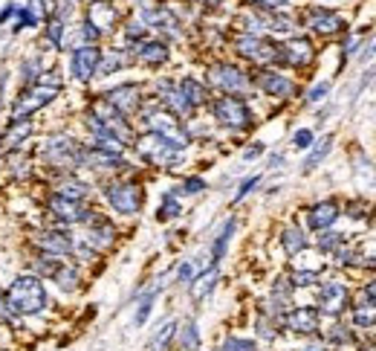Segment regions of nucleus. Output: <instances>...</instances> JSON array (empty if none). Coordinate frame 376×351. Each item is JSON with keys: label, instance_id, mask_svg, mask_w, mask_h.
I'll return each instance as SVG.
<instances>
[{"label": "nucleus", "instance_id": "33", "mask_svg": "<svg viewBox=\"0 0 376 351\" xmlns=\"http://www.w3.org/2000/svg\"><path fill=\"white\" fill-rule=\"evenodd\" d=\"M307 235H304V230L298 227V223H289V227H284L281 230V247H284V252L289 255V259H296V255H301L304 250H307Z\"/></svg>", "mask_w": 376, "mask_h": 351}, {"label": "nucleus", "instance_id": "3", "mask_svg": "<svg viewBox=\"0 0 376 351\" xmlns=\"http://www.w3.org/2000/svg\"><path fill=\"white\" fill-rule=\"evenodd\" d=\"M142 114V125H145V131H151L156 137H162L168 142V146H174L177 151H186L191 146V134L186 131V125L183 119H177L174 114H168L162 105L151 108V110H139Z\"/></svg>", "mask_w": 376, "mask_h": 351}, {"label": "nucleus", "instance_id": "35", "mask_svg": "<svg viewBox=\"0 0 376 351\" xmlns=\"http://www.w3.org/2000/svg\"><path fill=\"white\" fill-rule=\"evenodd\" d=\"M130 64V53L127 50H102V58H99V70H96V76H113L125 70Z\"/></svg>", "mask_w": 376, "mask_h": 351}, {"label": "nucleus", "instance_id": "9", "mask_svg": "<svg viewBox=\"0 0 376 351\" xmlns=\"http://www.w3.org/2000/svg\"><path fill=\"white\" fill-rule=\"evenodd\" d=\"M134 148L136 154L145 160V163H151L156 169H177L179 166V154L183 151H177L174 146H168L162 137L151 134V131H145L134 139Z\"/></svg>", "mask_w": 376, "mask_h": 351}, {"label": "nucleus", "instance_id": "22", "mask_svg": "<svg viewBox=\"0 0 376 351\" xmlns=\"http://www.w3.org/2000/svg\"><path fill=\"white\" fill-rule=\"evenodd\" d=\"M127 166V160L122 154H107L99 151L84 142V154H81V169H90V171H122Z\"/></svg>", "mask_w": 376, "mask_h": 351}, {"label": "nucleus", "instance_id": "15", "mask_svg": "<svg viewBox=\"0 0 376 351\" xmlns=\"http://www.w3.org/2000/svg\"><path fill=\"white\" fill-rule=\"evenodd\" d=\"M102 99H105L113 110H119L125 119H130V117H136L139 110H142L145 96H142V87H139L136 82H125V85H116V87L105 90Z\"/></svg>", "mask_w": 376, "mask_h": 351}, {"label": "nucleus", "instance_id": "24", "mask_svg": "<svg viewBox=\"0 0 376 351\" xmlns=\"http://www.w3.org/2000/svg\"><path fill=\"white\" fill-rule=\"evenodd\" d=\"M339 203L336 200H319L313 203L307 209V227L313 230V232H324V230H330L333 223L339 221Z\"/></svg>", "mask_w": 376, "mask_h": 351}, {"label": "nucleus", "instance_id": "5", "mask_svg": "<svg viewBox=\"0 0 376 351\" xmlns=\"http://www.w3.org/2000/svg\"><path fill=\"white\" fill-rule=\"evenodd\" d=\"M102 198L116 215L134 218L145 206V189L134 180H107L102 183Z\"/></svg>", "mask_w": 376, "mask_h": 351}, {"label": "nucleus", "instance_id": "58", "mask_svg": "<svg viewBox=\"0 0 376 351\" xmlns=\"http://www.w3.org/2000/svg\"><path fill=\"white\" fill-rule=\"evenodd\" d=\"M0 343H12V334H9L3 325H0Z\"/></svg>", "mask_w": 376, "mask_h": 351}, {"label": "nucleus", "instance_id": "62", "mask_svg": "<svg viewBox=\"0 0 376 351\" xmlns=\"http://www.w3.org/2000/svg\"><path fill=\"white\" fill-rule=\"evenodd\" d=\"M200 3H208V6H215V3H220V0H200Z\"/></svg>", "mask_w": 376, "mask_h": 351}, {"label": "nucleus", "instance_id": "34", "mask_svg": "<svg viewBox=\"0 0 376 351\" xmlns=\"http://www.w3.org/2000/svg\"><path fill=\"white\" fill-rule=\"evenodd\" d=\"M235 230H238V218H229L223 227H220L215 244H211V264H215V267H220V262L226 259V250H229V244H232Z\"/></svg>", "mask_w": 376, "mask_h": 351}, {"label": "nucleus", "instance_id": "46", "mask_svg": "<svg viewBox=\"0 0 376 351\" xmlns=\"http://www.w3.org/2000/svg\"><path fill=\"white\" fill-rule=\"evenodd\" d=\"M260 24L269 32H292L296 29V21L289 15H260Z\"/></svg>", "mask_w": 376, "mask_h": 351}, {"label": "nucleus", "instance_id": "1", "mask_svg": "<svg viewBox=\"0 0 376 351\" xmlns=\"http://www.w3.org/2000/svg\"><path fill=\"white\" fill-rule=\"evenodd\" d=\"M50 305L53 299H50V291H46V282L35 273H29V270L18 273L6 284V308L12 316L24 319V323L44 316L50 311Z\"/></svg>", "mask_w": 376, "mask_h": 351}, {"label": "nucleus", "instance_id": "20", "mask_svg": "<svg viewBox=\"0 0 376 351\" xmlns=\"http://www.w3.org/2000/svg\"><path fill=\"white\" fill-rule=\"evenodd\" d=\"M252 85H258L260 93H264V96H272V99H292V96L298 93L296 82H292L289 76L275 73V70H260V73L255 76Z\"/></svg>", "mask_w": 376, "mask_h": 351}, {"label": "nucleus", "instance_id": "60", "mask_svg": "<svg viewBox=\"0 0 376 351\" xmlns=\"http://www.w3.org/2000/svg\"><path fill=\"white\" fill-rule=\"evenodd\" d=\"M362 351H376V343H365V345H362Z\"/></svg>", "mask_w": 376, "mask_h": 351}, {"label": "nucleus", "instance_id": "14", "mask_svg": "<svg viewBox=\"0 0 376 351\" xmlns=\"http://www.w3.org/2000/svg\"><path fill=\"white\" fill-rule=\"evenodd\" d=\"M345 308H350V291H348V284H345V282H336V279H330V282L319 284L316 311H319L321 316H330V319H336V316L345 314Z\"/></svg>", "mask_w": 376, "mask_h": 351}, {"label": "nucleus", "instance_id": "17", "mask_svg": "<svg viewBox=\"0 0 376 351\" xmlns=\"http://www.w3.org/2000/svg\"><path fill=\"white\" fill-rule=\"evenodd\" d=\"M35 137V119H6V128L0 131V154L24 151Z\"/></svg>", "mask_w": 376, "mask_h": 351}, {"label": "nucleus", "instance_id": "45", "mask_svg": "<svg viewBox=\"0 0 376 351\" xmlns=\"http://www.w3.org/2000/svg\"><path fill=\"white\" fill-rule=\"evenodd\" d=\"M217 351H258V340L243 337V334H229V337H223V343L217 345Z\"/></svg>", "mask_w": 376, "mask_h": 351}, {"label": "nucleus", "instance_id": "16", "mask_svg": "<svg viewBox=\"0 0 376 351\" xmlns=\"http://www.w3.org/2000/svg\"><path fill=\"white\" fill-rule=\"evenodd\" d=\"M99 58H102V46L99 44H84L75 46L70 53V76L78 85H90L99 70Z\"/></svg>", "mask_w": 376, "mask_h": 351}, {"label": "nucleus", "instance_id": "31", "mask_svg": "<svg viewBox=\"0 0 376 351\" xmlns=\"http://www.w3.org/2000/svg\"><path fill=\"white\" fill-rule=\"evenodd\" d=\"M64 262H67V259H58V255H50V252H38V250H32L26 270H29V273H35V276H41L44 282H50V279L58 273V267H61Z\"/></svg>", "mask_w": 376, "mask_h": 351}, {"label": "nucleus", "instance_id": "55", "mask_svg": "<svg viewBox=\"0 0 376 351\" xmlns=\"http://www.w3.org/2000/svg\"><path fill=\"white\" fill-rule=\"evenodd\" d=\"M6 314H9V308H6V287L0 284V323L6 319Z\"/></svg>", "mask_w": 376, "mask_h": 351}, {"label": "nucleus", "instance_id": "63", "mask_svg": "<svg viewBox=\"0 0 376 351\" xmlns=\"http://www.w3.org/2000/svg\"><path fill=\"white\" fill-rule=\"evenodd\" d=\"M200 351H217V348H200Z\"/></svg>", "mask_w": 376, "mask_h": 351}, {"label": "nucleus", "instance_id": "13", "mask_svg": "<svg viewBox=\"0 0 376 351\" xmlns=\"http://www.w3.org/2000/svg\"><path fill=\"white\" fill-rule=\"evenodd\" d=\"M46 215H50V221L55 223V227H81V221L87 218L90 212V203H78V200H67L55 195V191H50V198H46L44 203Z\"/></svg>", "mask_w": 376, "mask_h": 351}, {"label": "nucleus", "instance_id": "41", "mask_svg": "<svg viewBox=\"0 0 376 351\" xmlns=\"http://www.w3.org/2000/svg\"><path fill=\"white\" fill-rule=\"evenodd\" d=\"M324 343L330 348H345V345H353V328L341 325V323H333L330 328L324 331Z\"/></svg>", "mask_w": 376, "mask_h": 351}, {"label": "nucleus", "instance_id": "12", "mask_svg": "<svg viewBox=\"0 0 376 351\" xmlns=\"http://www.w3.org/2000/svg\"><path fill=\"white\" fill-rule=\"evenodd\" d=\"M281 331L296 334V337H319L321 331V314L316 311V305H292L289 311L281 314Z\"/></svg>", "mask_w": 376, "mask_h": 351}, {"label": "nucleus", "instance_id": "32", "mask_svg": "<svg viewBox=\"0 0 376 351\" xmlns=\"http://www.w3.org/2000/svg\"><path fill=\"white\" fill-rule=\"evenodd\" d=\"M177 87H179V93L186 96V102H188L194 110L203 108V105L208 102V87H206V82H200V78L186 76V78H179V82H177Z\"/></svg>", "mask_w": 376, "mask_h": 351}, {"label": "nucleus", "instance_id": "50", "mask_svg": "<svg viewBox=\"0 0 376 351\" xmlns=\"http://www.w3.org/2000/svg\"><path fill=\"white\" fill-rule=\"evenodd\" d=\"M260 186V174H249L247 180H240V186H238V191H235V198H232V203H240L247 195H252V191Z\"/></svg>", "mask_w": 376, "mask_h": 351}, {"label": "nucleus", "instance_id": "28", "mask_svg": "<svg viewBox=\"0 0 376 351\" xmlns=\"http://www.w3.org/2000/svg\"><path fill=\"white\" fill-rule=\"evenodd\" d=\"M177 328H179V319L168 316L151 331L148 343H145V351H171L174 348V337H177Z\"/></svg>", "mask_w": 376, "mask_h": 351}, {"label": "nucleus", "instance_id": "52", "mask_svg": "<svg viewBox=\"0 0 376 351\" xmlns=\"http://www.w3.org/2000/svg\"><path fill=\"white\" fill-rule=\"evenodd\" d=\"M327 93H330V82H319V85H313V87L307 90L304 102H307V105H319V102L327 99Z\"/></svg>", "mask_w": 376, "mask_h": 351}, {"label": "nucleus", "instance_id": "21", "mask_svg": "<svg viewBox=\"0 0 376 351\" xmlns=\"http://www.w3.org/2000/svg\"><path fill=\"white\" fill-rule=\"evenodd\" d=\"M307 26L313 29L316 35H324V38H330V35H336V32H345V29H348L345 18H341L339 12L321 9V6H316V9L307 12Z\"/></svg>", "mask_w": 376, "mask_h": 351}, {"label": "nucleus", "instance_id": "19", "mask_svg": "<svg viewBox=\"0 0 376 351\" xmlns=\"http://www.w3.org/2000/svg\"><path fill=\"white\" fill-rule=\"evenodd\" d=\"M168 58H171L168 44L159 38H142L130 44V61H139L142 67H162Z\"/></svg>", "mask_w": 376, "mask_h": 351}, {"label": "nucleus", "instance_id": "47", "mask_svg": "<svg viewBox=\"0 0 376 351\" xmlns=\"http://www.w3.org/2000/svg\"><path fill=\"white\" fill-rule=\"evenodd\" d=\"M319 279H321V273H316V270H296V267L289 270L292 287H313V284H319Z\"/></svg>", "mask_w": 376, "mask_h": 351}, {"label": "nucleus", "instance_id": "51", "mask_svg": "<svg viewBox=\"0 0 376 351\" xmlns=\"http://www.w3.org/2000/svg\"><path fill=\"white\" fill-rule=\"evenodd\" d=\"M313 142H316L313 128H298V131L292 134V148H298V151H307Z\"/></svg>", "mask_w": 376, "mask_h": 351}, {"label": "nucleus", "instance_id": "25", "mask_svg": "<svg viewBox=\"0 0 376 351\" xmlns=\"http://www.w3.org/2000/svg\"><path fill=\"white\" fill-rule=\"evenodd\" d=\"M53 284H55V291L58 293H64V296H73V293H78L81 291V284H84V273H81V264H75V262H64L61 267H58V273L50 279Z\"/></svg>", "mask_w": 376, "mask_h": 351}, {"label": "nucleus", "instance_id": "18", "mask_svg": "<svg viewBox=\"0 0 376 351\" xmlns=\"http://www.w3.org/2000/svg\"><path fill=\"white\" fill-rule=\"evenodd\" d=\"M313 58H316V46H313V41H310V38L296 35V38H289L284 44H278V61L287 64V67H292V70L310 67Z\"/></svg>", "mask_w": 376, "mask_h": 351}, {"label": "nucleus", "instance_id": "38", "mask_svg": "<svg viewBox=\"0 0 376 351\" xmlns=\"http://www.w3.org/2000/svg\"><path fill=\"white\" fill-rule=\"evenodd\" d=\"M350 314H353V325L356 328H373L376 325V305L370 299L350 302Z\"/></svg>", "mask_w": 376, "mask_h": 351}, {"label": "nucleus", "instance_id": "44", "mask_svg": "<svg viewBox=\"0 0 376 351\" xmlns=\"http://www.w3.org/2000/svg\"><path fill=\"white\" fill-rule=\"evenodd\" d=\"M24 18H26V26H29V29L46 24V18H50V15H46L44 0H26V3H24Z\"/></svg>", "mask_w": 376, "mask_h": 351}, {"label": "nucleus", "instance_id": "53", "mask_svg": "<svg viewBox=\"0 0 376 351\" xmlns=\"http://www.w3.org/2000/svg\"><path fill=\"white\" fill-rule=\"evenodd\" d=\"M267 151V146H264V142H252V146H247V148H243V160H247V163H249V160H258L260 154H264Z\"/></svg>", "mask_w": 376, "mask_h": 351}, {"label": "nucleus", "instance_id": "4", "mask_svg": "<svg viewBox=\"0 0 376 351\" xmlns=\"http://www.w3.org/2000/svg\"><path fill=\"white\" fill-rule=\"evenodd\" d=\"M58 96H61V87L46 85V82L21 87V93L15 96V102L9 105V119H35V114H41L44 108H50Z\"/></svg>", "mask_w": 376, "mask_h": 351}, {"label": "nucleus", "instance_id": "23", "mask_svg": "<svg viewBox=\"0 0 376 351\" xmlns=\"http://www.w3.org/2000/svg\"><path fill=\"white\" fill-rule=\"evenodd\" d=\"M53 191L67 200H78V203H87L90 200V183L78 178V171L73 174H58L53 180Z\"/></svg>", "mask_w": 376, "mask_h": 351}, {"label": "nucleus", "instance_id": "42", "mask_svg": "<svg viewBox=\"0 0 376 351\" xmlns=\"http://www.w3.org/2000/svg\"><path fill=\"white\" fill-rule=\"evenodd\" d=\"M183 215V203H179V195H174V191H165L162 195V203H159V209H156V221H174Z\"/></svg>", "mask_w": 376, "mask_h": 351}, {"label": "nucleus", "instance_id": "26", "mask_svg": "<svg viewBox=\"0 0 376 351\" xmlns=\"http://www.w3.org/2000/svg\"><path fill=\"white\" fill-rule=\"evenodd\" d=\"M116 21H119V12L113 3H107V0H93V3L87 6V24L96 32H102V35L116 26Z\"/></svg>", "mask_w": 376, "mask_h": 351}, {"label": "nucleus", "instance_id": "8", "mask_svg": "<svg viewBox=\"0 0 376 351\" xmlns=\"http://www.w3.org/2000/svg\"><path fill=\"white\" fill-rule=\"evenodd\" d=\"M211 117H215L217 125L229 128V131H247L252 125L249 102L240 99V96H217L211 102Z\"/></svg>", "mask_w": 376, "mask_h": 351}, {"label": "nucleus", "instance_id": "29", "mask_svg": "<svg viewBox=\"0 0 376 351\" xmlns=\"http://www.w3.org/2000/svg\"><path fill=\"white\" fill-rule=\"evenodd\" d=\"M220 282V267L208 264L206 270H200L197 276H194V282L188 284V293H191V302H206L211 293H215V287Z\"/></svg>", "mask_w": 376, "mask_h": 351}, {"label": "nucleus", "instance_id": "59", "mask_svg": "<svg viewBox=\"0 0 376 351\" xmlns=\"http://www.w3.org/2000/svg\"><path fill=\"white\" fill-rule=\"evenodd\" d=\"M0 351H18V348H15L12 343H0Z\"/></svg>", "mask_w": 376, "mask_h": 351}, {"label": "nucleus", "instance_id": "39", "mask_svg": "<svg viewBox=\"0 0 376 351\" xmlns=\"http://www.w3.org/2000/svg\"><path fill=\"white\" fill-rule=\"evenodd\" d=\"M44 61H41V55L35 53V55H26L24 61H21V67H18V73H21V85L24 87H29V85H35L38 78L44 76Z\"/></svg>", "mask_w": 376, "mask_h": 351}, {"label": "nucleus", "instance_id": "27", "mask_svg": "<svg viewBox=\"0 0 376 351\" xmlns=\"http://www.w3.org/2000/svg\"><path fill=\"white\" fill-rule=\"evenodd\" d=\"M203 348V331L197 325V319H179L177 337H174V348L171 351H200Z\"/></svg>", "mask_w": 376, "mask_h": 351}, {"label": "nucleus", "instance_id": "2", "mask_svg": "<svg viewBox=\"0 0 376 351\" xmlns=\"http://www.w3.org/2000/svg\"><path fill=\"white\" fill-rule=\"evenodd\" d=\"M81 154H84V142H78L70 134H50L38 142V160L46 171L58 174H73L81 171Z\"/></svg>", "mask_w": 376, "mask_h": 351}, {"label": "nucleus", "instance_id": "6", "mask_svg": "<svg viewBox=\"0 0 376 351\" xmlns=\"http://www.w3.org/2000/svg\"><path fill=\"white\" fill-rule=\"evenodd\" d=\"M116 238H119V230L113 227V221L105 212L90 206L87 218L81 221V244H87L96 255H102V252H107L113 244H116Z\"/></svg>", "mask_w": 376, "mask_h": 351}, {"label": "nucleus", "instance_id": "57", "mask_svg": "<svg viewBox=\"0 0 376 351\" xmlns=\"http://www.w3.org/2000/svg\"><path fill=\"white\" fill-rule=\"evenodd\" d=\"M284 166V154H269V169H281Z\"/></svg>", "mask_w": 376, "mask_h": 351}, {"label": "nucleus", "instance_id": "11", "mask_svg": "<svg viewBox=\"0 0 376 351\" xmlns=\"http://www.w3.org/2000/svg\"><path fill=\"white\" fill-rule=\"evenodd\" d=\"M235 53L243 58L255 64V67L267 70L269 64L278 61V44L264 38V35H247V32H240V35L235 38Z\"/></svg>", "mask_w": 376, "mask_h": 351}, {"label": "nucleus", "instance_id": "61", "mask_svg": "<svg viewBox=\"0 0 376 351\" xmlns=\"http://www.w3.org/2000/svg\"><path fill=\"white\" fill-rule=\"evenodd\" d=\"M373 53H376V41H373V44L368 46V50H365V55H373Z\"/></svg>", "mask_w": 376, "mask_h": 351}, {"label": "nucleus", "instance_id": "37", "mask_svg": "<svg viewBox=\"0 0 376 351\" xmlns=\"http://www.w3.org/2000/svg\"><path fill=\"white\" fill-rule=\"evenodd\" d=\"M278 337H281V323H278L275 316H269V314H258V319H255V340L275 343Z\"/></svg>", "mask_w": 376, "mask_h": 351}, {"label": "nucleus", "instance_id": "43", "mask_svg": "<svg viewBox=\"0 0 376 351\" xmlns=\"http://www.w3.org/2000/svg\"><path fill=\"white\" fill-rule=\"evenodd\" d=\"M200 270H206L197 259H183L177 264V270H174V282L179 284V287H188L191 282H194V276L200 273Z\"/></svg>", "mask_w": 376, "mask_h": 351}, {"label": "nucleus", "instance_id": "54", "mask_svg": "<svg viewBox=\"0 0 376 351\" xmlns=\"http://www.w3.org/2000/svg\"><path fill=\"white\" fill-rule=\"evenodd\" d=\"M252 3H258L260 9H281L284 3H289V0H252Z\"/></svg>", "mask_w": 376, "mask_h": 351}, {"label": "nucleus", "instance_id": "7", "mask_svg": "<svg viewBox=\"0 0 376 351\" xmlns=\"http://www.w3.org/2000/svg\"><path fill=\"white\" fill-rule=\"evenodd\" d=\"M206 78H208V87L220 90L223 96H247L249 87H252V76L243 67H238V64H229V61L211 64Z\"/></svg>", "mask_w": 376, "mask_h": 351}, {"label": "nucleus", "instance_id": "36", "mask_svg": "<svg viewBox=\"0 0 376 351\" xmlns=\"http://www.w3.org/2000/svg\"><path fill=\"white\" fill-rule=\"evenodd\" d=\"M44 41L53 46L55 53H61L64 46H67V21H61V18H46L44 24Z\"/></svg>", "mask_w": 376, "mask_h": 351}, {"label": "nucleus", "instance_id": "48", "mask_svg": "<svg viewBox=\"0 0 376 351\" xmlns=\"http://www.w3.org/2000/svg\"><path fill=\"white\" fill-rule=\"evenodd\" d=\"M341 244H345V235H341V232L324 230V232L319 235V250H321V252H333V250L341 247Z\"/></svg>", "mask_w": 376, "mask_h": 351}, {"label": "nucleus", "instance_id": "56", "mask_svg": "<svg viewBox=\"0 0 376 351\" xmlns=\"http://www.w3.org/2000/svg\"><path fill=\"white\" fill-rule=\"evenodd\" d=\"M362 293H365V299H370V302H373V305H376V279L365 284V291H362Z\"/></svg>", "mask_w": 376, "mask_h": 351}, {"label": "nucleus", "instance_id": "49", "mask_svg": "<svg viewBox=\"0 0 376 351\" xmlns=\"http://www.w3.org/2000/svg\"><path fill=\"white\" fill-rule=\"evenodd\" d=\"M200 191H206V180L203 178H186L183 183L174 189V195H200Z\"/></svg>", "mask_w": 376, "mask_h": 351}, {"label": "nucleus", "instance_id": "40", "mask_svg": "<svg viewBox=\"0 0 376 351\" xmlns=\"http://www.w3.org/2000/svg\"><path fill=\"white\" fill-rule=\"evenodd\" d=\"M330 148H333V137L327 134V137H321V139H316L313 146H310V154H307V160H304V171H313V169H319V163L321 160L330 154Z\"/></svg>", "mask_w": 376, "mask_h": 351}, {"label": "nucleus", "instance_id": "10", "mask_svg": "<svg viewBox=\"0 0 376 351\" xmlns=\"http://www.w3.org/2000/svg\"><path fill=\"white\" fill-rule=\"evenodd\" d=\"M29 247L38 250V252H50L58 255V259H73V250H75V235L67 227H44L35 230L29 235Z\"/></svg>", "mask_w": 376, "mask_h": 351}, {"label": "nucleus", "instance_id": "30", "mask_svg": "<svg viewBox=\"0 0 376 351\" xmlns=\"http://www.w3.org/2000/svg\"><path fill=\"white\" fill-rule=\"evenodd\" d=\"M162 287H165V282H156V284H151L148 291H142L139 296H136V305H134V328H142V325H148V319H151V314H154V305H156V296L162 293Z\"/></svg>", "mask_w": 376, "mask_h": 351}]
</instances>
